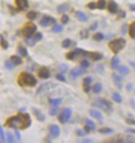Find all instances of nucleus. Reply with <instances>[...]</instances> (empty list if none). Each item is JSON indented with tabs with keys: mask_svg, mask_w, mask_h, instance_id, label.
Wrapping results in <instances>:
<instances>
[{
	"mask_svg": "<svg viewBox=\"0 0 135 143\" xmlns=\"http://www.w3.org/2000/svg\"><path fill=\"white\" fill-rule=\"evenodd\" d=\"M112 98H113V100H114V102L118 103H122V98H121V96H120L118 94H117V93H114V94H113V95H112Z\"/></svg>",
	"mask_w": 135,
	"mask_h": 143,
	"instance_id": "28",
	"label": "nucleus"
},
{
	"mask_svg": "<svg viewBox=\"0 0 135 143\" xmlns=\"http://www.w3.org/2000/svg\"><path fill=\"white\" fill-rule=\"evenodd\" d=\"M70 45H71V40L70 39H65L61 43V46H63L64 48H69Z\"/></svg>",
	"mask_w": 135,
	"mask_h": 143,
	"instance_id": "36",
	"label": "nucleus"
},
{
	"mask_svg": "<svg viewBox=\"0 0 135 143\" xmlns=\"http://www.w3.org/2000/svg\"><path fill=\"white\" fill-rule=\"evenodd\" d=\"M42 39V34L41 32H37L35 33L32 37L30 38H26L25 39V43L27 44L28 46H33L35 45L36 42L41 41Z\"/></svg>",
	"mask_w": 135,
	"mask_h": 143,
	"instance_id": "6",
	"label": "nucleus"
},
{
	"mask_svg": "<svg viewBox=\"0 0 135 143\" xmlns=\"http://www.w3.org/2000/svg\"><path fill=\"white\" fill-rule=\"evenodd\" d=\"M15 134H16V136H17V137L18 138V140H20V139H21V136H20V133L18 131L15 130Z\"/></svg>",
	"mask_w": 135,
	"mask_h": 143,
	"instance_id": "53",
	"label": "nucleus"
},
{
	"mask_svg": "<svg viewBox=\"0 0 135 143\" xmlns=\"http://www.w3.org/2000/svg\"><path fill=\"white\" fill-rule=\"evenodd\" d=\"M113 79H114V84H115L118 88L121 89L122 88V81H121V78H120V76L118 75L117 74H113Z\"/></svg>",
	"mask_w": 135,
	"mask_h": 143,
	"instance_id": "18",
	"label": "nucleus"
},
{
	"mask_svg": "<svg viewBox=\"0 0 135 143\" xmlns=\"http://www.w3.org/2000/svg\"><path fill=\"white\" fill-rule=\"evenodd\" d=\"M104 34L101 33V32L95 33V34H94V35L93 36V40H94V41H102V40H104Z\"/></svg>",
	"mask_w": 135,
	"mask_h": 143,
	"instance_id": "27",
	"label": "nucleus"
},
{
	"mask_svg": "<svg viewBox=\"0 0 135 143\" xmlns=\"http://www.w3.org/2000/svg\"><path fill=\"white\" fill-rule=\"evenodd\" d=\"M87 7L90 9H92V10L97 8H96V3H94V2H90V3H89L87 4Z\"/></svg>",
	"mask_w": 135,
	"mask_h": 143,
	"instance_id": "44",
	"label": "nucleus"
},
{
	"mask_svg": "<svg viewBox=\"0 0 135 143\" xmlns=\"http://www.w3.org/2000/svg\"><path fill=\"white\" fill-rule=\"evenodd\" d=\"M83 90L85 93H89V91L90 90V84H89V85H84L83 84Z\"/></svg>",
	"mask_w": 135,
	"mask_h": 143,
	"instance_id": "47",
	"label": "nucleus"
},
{
	"mask_svg": "<svg viewBox=\"0 0 135 143\" xmlns=\"http://www.w3.org/2000/svg\"><path fill=\"white\" fill-rule=\"evenodd\" d=\"M85 122H86V125H87L88 127H90L91 131H94V130H95V124H94V122H93V121H91V120H90V119H86Z\"/></svg>",
	"mask_w": 135,
	"mask_h": 143,
	"instance_id": "35",
	"label": "nucleus"
},
{
	"mask_svg": "<svg viewBox=\"0 0 135 143\" xmlns=\"http://www.w3.org/2000/svg\"><path fill=\"white\" fill-rule=\"evenodd\" d=\"M129 64L131 66H133V68L135 70V62L134 61H129Z\"/></svg>",
	"mask_w": 135,
	"mask_h": 143,
	"instance_id": "56",
	"label": "nucleus"
},
{
	"mask_svg": "<svg viewBox=\"0 0 135 143\" xmlns=\"http://www.w3.org/2000/svg\"><path fill=\"white\" fill-rule=\"evenodd\" d=\"M80 66H82L84 69H87L89 66H90V63H89V61H87L86 60H83L80 62Z\"/></svg>",
	"mask_w": 135,
	"mask_h": 143,
	"instance_id": "41",
	"label": "nucleus"
},
{
	"mask_svg": "<svg viewBox=\"0 0 135 143\" xmlns=\"http://www.w3.org/2000/svg\"><path fill=\"white\" fill-rule=\"evenodd\" d=\"M127 132H129V133H133V134H135V129H128L126 130Z\"/></svg>",
	"mask_w": 135,
	"mask_h": 143,
	"instance_id": "54",
	"label": "nucleus"
},
{
	"mask_svg": "<svg viewBox=\"0 0 135 143\" xmlns=\"http://www.w3.org/2000/svg\"><path fill=\"white\" fill-rule=\"evenodd\" d=\"M93 142V141L90 140V139H85V140L82 141V142H87V143H90V142Z\"/></svg>",
	"mask_w": 135,
	"mask_h": 143,
	"instance_id": "55",
	"label": "nucleus"
},
{
	"mask_svg": "<svg viewBox=\"0 0 135 143\" xmlns=\"http://www.w3.org/2000/svg\"><path fill=\"white\" fill-rule=\"evenodd\" d=\"M80 38H81V39H87L89 37V35H90V32H89L88 30L84 29L80 32Z\"/></svg>",
	"mask_w": 135,
	"mask_h": 143,
	"instance_id": "30",
	"label": "nucleus"
},
{
	"mask_svg": "<svg viewBox=\"0 0 135 143\" xmlns=\"http://www.w3.org/2000/svg\"><path fill=\"white\" fill-rule=\"evenodd\" d=\"M84 132H85L86 133H89V132H90V131H91V129H90V127H88L87 125H86V126L84 127Z\"/></svg>",
	"mask_w": 135,
	"mask_h": 143,
	"instance_id": "52",
	"label": "nucleus"
},
{
	"mask_svg": "<svg viewBox=\"0 0 135 143\" xmlns=\"http://www.w3.org/2000/svg\"><path fill=\"white\" fill-rule=\"evenodd\" d=\"M70 116H71V109L68 108H64L61 111V113L59 114V116H58V120L62 124L66 123L68 122V120L70 119Z\"/></svg>",
	"mask_w": 135,
	"mask_h": 143,
	"instance_id": "5",
	"label": "nucleus"
},
{
	"mask_svg": "<svg viewBox=\"0 0 135 143\" xmlns=\"http://www.w3.org/2000/svg\"><path fill=\"white\" fill-rule=\"evenodd\" d=\"M127 89H128V91L132 89V84H128V85H127Z\"/></svg>",
	"mask_w": 135,
	"mask_h": 143,
	"instance_id": "57",
	"label": "nucleus"
},
{
	"mask_svg": "<svg viewBox=\"0 0 135 143\" xmlns=\"http://www.w3.org/2000/svg\"><path fill=\"white\" fill-rule=\"evenodd\" d=\"M57 10H58V12H59V13H63V12L66 11L67 8H66V7H64V6H60V7L57 8Z\"/></svg>",
	"mask_w": 135,
	"mask_h": 143,
	"instance_id": "48",
	"label": "nucleus"
},
{
	"mask_svg": "<svg viewBox=\"0 0 135 143\" xmlns=\"http://www.w3.org/2000/svg\"><path fill=\"white\" fill-rule=\"evenodd\" d=\"M5 66L8 70H13L14 69V65L11 61H9V60H7V61L5 62Z\"/></svg>",
	"mask_w": 135,
	"mask_h": 143,
	"instance_id": "39",
	"label": "nucleus"
},
{
	"mask_svg": "<svg viewBox=\"0 0 135 143\" xmlns=\"http://www.w3.org/2000/svg\"><path fill=\"white\" fill-rule=\"evenodd\" d=\"M8 142H14V138L13 136V135L11 133H8Z\"/></svg>",
	"mask_w": 135,
	"mask_h": 143,
	"instance_id": "46",
	"label": "nucleus"
},
{
	"mask_svg": "<svg viewBox=\"0 0 135 143\" xmlns=\"http://www.w3.org/2000/svg\"><path fill=\"white\" fill-rule=\"evenodd\" d=\"M52 23H55V20L51 17L45 16V17H42L41 19V21H40V25H41L42 27H47V26H49L50 24Z\"/></svg>",
	"mask_w": 135,
	"mask_h": 143,
	"instance_id": "11",
	"label": "nucleus"
},
{
	"mask_svg": "<svg viewBox=\"0 0 135 143\" xmlns=\"http://www.w3.org/2000/svg\"><path fill=\"white\" fill-rule=\"evenodd\" d=\"M130 8H131V10H133V11H135V5H131Z\"/></svg>",
	"mask_w": 135,
	"mask_h": 143,
	"instance_id": "58",
	"label": "nucleus"
},
{
	"mask_svg": "<svg viewBox=\"0 0 135 143\" xmlns=\"http://www.w3.org/2000/svg\"><path fill=\"white\" fill-rule=\"evenodd\" d=\"M18 83L22 86H27V87H34L37 84V80L32 74L23 72L21 73L18 78Z\"/></svg>",
	"mask_w": 135,
	"mask_h": 143,
	"instance_id": "2",
	"label": "nucleus"
},
{
	"mask_svg": "<svg viewBox=\"0 0 135 143\" xmlns=\"http://www.w3.org/2000/svg\"><path fill=\"white\" fill-rule=\"evenodd\" d=\"M90 114L91 117H93L94 118L97 120H102L103 119V115L100 112H99L97 110H94V109H90Z\"/></svg>",
	"mask_w": 135,
	"mask_h": 143,
	"instance_id": "16",
	"label": "nucleus"
},
{
	"mask_svg": "<svg viewBox=\"0 0 135 143\" xmlns=\"http://www.w3.org/2000/svg\"><path fill=\"white\" fill-rule=\"evenodd\" d=\"M118 72L123 75H128L130 73V70L126 66H120V67H118Z\"/></svg>",
	"mask_w": 135,
	"mask_h": 143,
	"instance_id": "23",
	"label": "nucleus"
},
{
	"mask_svg": "<svg viewBox=\"0 0 135 143\" xmlns=\"http://www.w3.org/2000/svg\"><path fill=\"white\" fill-rule=\"evenodd\" d=\"M10 61L14 65H20L23 64V60H22L21 57H19L18 56H12L10 57Z\"/></svg>",
	"mask_w": 135,
	"mask_h": 143,
	"instance_id": "17",
	"label": "nucleus"
},
{
	"mask_svg": "<svg viewBox=\"0 0 135 143\" xmlns=\"http://www.w3.org/2000/svg\"><path fill=\"white\" fill-rule=\"evenodd\" d=\"M128 34L131 38H135V22L130 24L128 27Z\"/></svg>",
	"mask_w": 135,
	"mask_h": 143,
	"instance_id": "20",
	"label": "nucleus"
},
{
	"mask_svg": "<svg viewBox=\"0 0 135 143\" xmlns=\"http://www.w3.org/2000/svg\"><path fill=\"white\" fill-rule=\"evenodd\" d=\"M97 27H98V23H94L93 25L91 26V27H90V30H92V31H94V30H95Z\"/></svg>",
	"mask_w": 135,
	"mask_h": 143,
	"instance_id": "51",
	"label": "nucleus"
},
{
	"mask_svg": "<svg viewBox=\"0 0 135 143\" xmlns=\"http://www.w3.org/2000/svg\"><path fill=\"white\" fill-rule=\"evenodd\" d=\"M0 136H1V139L3 142H5V136H4V132L3 130V127L0 125Z\"/></svg>",
	"mask_w": 135,
	"mask_h": 143,
	"instance_id": "45",
	"label": "nucleus"
},
{
	"mask_svg": "<svg viewBox=\"0 0 135 143\" xmlns=\"http://www.w3.org/2000/svg\"><path fill=\"white\" fill-rule=\"evenodd\" d=\"M120 60L118 59V57L117 56H114V57L112 58L111 60V67L112 69H117L118 67V65H119Z\"/></svg>",
	"mask_w": 135,
	"mask_h": 143,
	"instance_id": "19",
	"label": "nucleus"
},
{
	"mask_svg": "<svg viewBox=\"0 0 135 143\" xmlns=\"http://www.w3.org/2000/svg\"><path fill=\"white\" fill-rule=\"evenodd\" d=\"M33 113H34V115H35V117L37 118L38 121H40V122H44V120L46 119V117L41 112V111H40L39 109H37V108H33Z\"/></svg>",
	"mask_w": 135,
	"mask_h": 143,
	"instance_id": "13",
	"label": "nucleus"
},
{
	"mask_svg": "<svg viewBox=\"0 0 135 143\" xmlns=\"http://www.w3.org/2000/svg\"><path fill=\"white\" fill-rule=\"evenodd\" d=\"M126 122L129 125H135V121L134 119H129V118H128V119H126Z\"/></svg>",
	"mask_w": 135,
	"mask_h": 143,
	"instance_id": "50",
	"label": "nucleus"
},
{
	"mask_svg": "<svg viewBox=\"0 0 135 143\" xmlns=\"http://www.w3.org/2000/svg\"><path fill=\"white\" fill-rule=\"evenodd\" d=\"M88 56L90 58V60H94V61H98L103 58L102 54L98 53V52H89Z\"/></svg>",
	"mask_w": 135,
	"mask_h": 143,
	"instance_id": "15",
	"label": "nucleus"
},
{
	"mask_svg": "<svg viewBox=\"0 0 135 143\" xmlns=\"http://www.w3.org/2000/svg\"><path fill=\"white\" fill-rule=\"evenodd\" d=\"M18 52H19L20 55H21L22 56H23V57H25V56H27V49H26L25 47H23V46H19V47H18Z\"/></svg>",
	"mask_w": 135,
	"mask_h": 143,
	"instance_id": "29",
	"label": "nucleus"
},
{
	"mask_svg": "<svg viewBox=\"0 0 135 143\" xmlns=\"http://www.w3.org/2000/svg\"><path fill=\"white\" fill-rule=\"evenodd\" d=\"M76 56H77V54H76V51L69 52V53L66 54V59H68V60H74L75 57H76Z\"/></svg>",
	"mask_w": 135,
	"mask_h": 143,
	"instance_id": "37",
	"label": "nucleus"
},
{
	"mask_svg": "<svg viewBox=\"0 0 135 143\" xmlns=\"http://www.w3.org/2000/svg\"><path fill=\"white\" fill-rule=\"evenodd\" d=\"M16 6L20 10H25L28 8V0H15Z\"/></svg>",
	"mask_w": 135,
	"mask_h": 143,
	"instance_id": "12",
	"label": "nucleus"
},
{
	"mask_svg": "<svg viewBox=\"0 0 135 143\" xmlns=\"http://www.w3.org/2000/svg\"><path fill=\"white\" fill-rule=\"evenodd\" d=\"M76 132H77V134L79 135L80 136H84V135H85V133H86L85 132H84V131H82V130H80V129H78Z\"/></svg>",
	"mask_w": 135,
	"mask_h": 143,
	"instance_id": "49",
	"label": "nucleus"
},
{
	"mask_svg": "<svg viewBox=\"0 0 135 143\" xmlns=\"http://www.w3.org/2000/svg\"><path fill=\"white\" fill-rule=\"evenodd\" d=\"M92 82V79L90 77H85L84 79L83 80V84L84 85H89V84H90Z\"/></svg>",
	"mask_w": 135,
	"mask_h": 143,
	"instance_id": "42",
	"label": "nucleus"
},
{
	"mask_svg": "<svg viewBox=\"0 0 135 143\" xmlns=\"http://www.w3.org/2000/svg\"><path fill=\"white\" fill-rule=\"evenodd\" d=\"M85 72V69L81 67H77V68H75V69L70 70V75L72 76L73 78H77L81 76L82 74H84V73Z\"/></svg>",
	"mask_w": 135,
	"mask_h": 143,
	"instance_id": "9",
	"label": "nucleus"
},
{
	"mask_svg": "<svg viewBox=\"0 0 135 143\" xmlns=\"http://www.w3.org/2000/svg\"><path fill=\"white\" fill-rule=\"evenodd\" d=\"M0 45L5 50L8 48V42L6 41V39L3 37V35H0Z\"/></svg>",
	"mask_w": 135,
	"mask_h": 143,
	"instance_id": "22",
	"label": "nucleus"
},
{
	"mask_svg": "<svg viewBox=\"0 0 135 143\" xmlns=\"http://www.w3.org/2000/svg\"><path fill=\"white\" fill-rule=\"evenodd\" d=\"M99 132L101 134H109V133H111L113 132V130L110 129L109 127H102L99 130Z\"/></svg>",
	"mask_w": 135,
	"mask_h": 143,
	"instance_id": "33",
	"label": "nucleus"
},
{
	"mask_svg": "<svg viewBox=\"0 0 135 143\" xmlns=\"http://www.w3.org/2000/svg\"><path fill=\"white\" fill-rule=\"evenodd\" d=\"M63 101V98H51L50 99V103L52 106H59Z\"/></svg>",
	"mask_w": 135,
	"mask_h": 143,
	"instance_id": "21",
	"label": "nucleus"
},
{
	"mask_svg": "<svg viewBox=\"0 0 135 143\" xmlns=\"http://www.w3.org/2000/svg\"><path fill=\"white\" fill-rule=\"evenodd\" d=\"M51 31L53 32H55V33L61 32L63 31V27L61 26V25H56V26H54V27H53Z\"/></svg>",
	"mask_w": 135,
	"mask_h": 143,
	"instance_id": "32",
	"label": "nucleus"
},
{
	"mask_svg": "<svg viewBox=\"0 0 135 143\" xmlns=\"http://www.w3.org/2000/svg\"><path fill=\"white\" fill-rule=\"evenodd\" d=\"M37 74L39 76V78L42 79H47L51 76V73L50 70L47 67H41L37 71Z\"/></svg>",
	"mask_w": 135,
	"mask_h": 143,
	"instance_id": "8",
	"label": "nucleus"
},
{
	"mask_svg": "<svg viewBox=\"0 0 135 143\" xmlns=\"http://www.w3.org/2000/svg\"><path fill=\"white\" fill-rule=\"evenodd\" d=\"M59 70H61L62 73H66L68 70V65H66V64H61V65L59 66Z\"/></svg>",
	"mask_w": 135,
	"mask_h": 143,
	"instance_id": "38",
	"label": "nucleus"
},
{
	"mask_svg": "<svg viewBox=\"0 0 135 143\" xmlns=\"http://www.w3.org/2000/svg\"><path fill=\"white\" fill-rule=\"evenodd\" d=\"M50 132L53 137H58L61 134V129L57 125H51L50 126Z\"/></svg>",
	"mask_w": 135,
	"mask_h": 143,
	"instance_id": "10",
	"label": "nucleus"
},
{
	"mask_svg": "<svg viewBox=\"0 0 135 143\" xmlns=\"http://www.w3.org/2000/svg\"><path fill=\"white\" fill-rule=\"evenodd\" d=\"M106 6V1L105 0H98L96 3V8L99 9H104Z\"/></svg>",
	"mask_w": 135,
	"mask_h": 143,
	"instance_id": "26",
	"label": "nucleus"
},
{
	"mask_svg": "<svg viewBox=\"0 0 135 143\" xmlns=\"http://www.w3.org/2000/svg\"><path fill=\"white\" fill-rule=\"evenodd\" d=\"M32 120L28 113H19L16 116L10 117L6 121V126L12 128H20L23 130L30 127Z\"/></svg>",
	"mask_w": 135,
	"mask_h": 143,
	"instance_id": "1",
	"label": "nucleus"
},
{
	"mask_svg": "<svg viewBox=\"0 0 135 143\" xmlns=\"http://www.w3.org/2000/svg\"><path fill=\"white\" fill-rule=\"evenodd\" d=\"M36 31H37V27L35 24L33 23H30L27 24L23 29V35L26 38H30L35 34Z\"/></svg>",
	"mask_w": 135,
	"mask_h": 143,
	"instance_id": "4",
	"label": "nucleus"
},
{
	"mask_svg": "<svg viewBox=\"0 0 135 143\" xmlns=\"http://www.w3.org/2000/svg\"><path fill=\"white\" fill-rule=\"evenodd\" d=\"M107 8L109 12H110L111 13H116L118 12V4L114 1H113V0L109 2Z\"/></svg>",
	"mask_w": 135,
	"mask_h": 143,
	"instance_id": "14",
	"label": "nucleus"
},
{
	"mask_svg": "<svg viewBox=\"0 0 135 143\" xmlns=\"http://www.w3.org/2000/svg\"><path fill=\"white\" fill-rule=\"evenodd\" d=\"M126 45V41L124 38H118V39L113 40L109 43V47L114 54H118Z\"/></svg>",
	"mask_w": 135,
	"mask_h": 143,
	"instance_id": "3",
	"label": "nucleus"
},
{
	"mask_svg": "<svg viewBox=\"0 0 135 143\" xmlns=\"http://www.w3.org/2000/svg\"><path fill=\"white\" fill-rule=\"evenodd\" d=\"M58 110H59V108L58 106H53L52 108H51V109L49 110V113L51 116H56L57 115Z\"/></svg>",
	"mask_w": 135,
	"mask_h": 143,
	"instance_id": "31",
	"label": "nucleus"
},
{
	"mask_svg": "<svg viewBox=\"0 0 135 143\" xmlns=\"http://www.w3.org/2000/svg\"><path fill=\"white\" fill-rule=\"evenodd\" d=\"M56 78L57 79L59 80V81L66 82V78H65V76H64V74H56Z\"/></svg>",
	"mask_w": 135,
	"mask_h": 143,
	"instance_id": "43",
	"label": "nucleus"
},
{
	"mask_svg": "<svg viewBox=\"0 0 135 143\" xmlns=\"http://www.w3.org/2000/svg\"><path fill=\"white\" fill-rule=\"evenodd\" d=\"M76 16H77V17L79 18L80 21H81V22H87L88 21L87 16H86L84 13H82V12H77V13H76Z\"/></svg>",
	"mask_w": 135,
	"mask_h": 143,
	"instance_id": "24",
	"label": "nucleus"
},
{
	"mask_svg": "<svg viewBox=\"0 0 135 143\" xmlns=\"http://www.w3.org/2000/svg\"><path fill=\"white\" fill-rule=\"evenodd\" d=\"M94 106L98 107V108H101L103 110H107L110 109V107H111V104L109 103L107 100L105 99H102V98H99L95 101V103H94Z\"/></svg>",
	"mask_w": 135,
	"mask_h": 143,
	"instance_id": "7",
	"label": "nucleus"
},
{
	"mask_svg": "<svg viewBox=\"0 0 135 143\" xmlns=\"http://www.w3.org/2000/svg\"><path fill=\"white\" fill-rule=\"evenodd\" d=\"M27 17L28 19H30V20L33 21V20L36 19V17H37V13H35V12H33V11H31L27 14Z\"/></svg>",
	"mask_w": 135,
	"mask_h": 143,
	"instance_id": "34",
	"label": "nucleus"
},
{
	"mask_svg": "<svg viewBox=\"0 0 135 143\" xmlns=\"http://www.w3.org/2000/svg\"><path fill=\"white\" fill-rule=\"evenodd\" d=\"M61 22L63 24H66L68 22H69V17H68L67 15H65V14L62 15L61 17Z\"/></svg>",
	"mask_w": 135,
	"mask_h": 143,
	"instance_id": "40",
	"label": "nucleus"
},
{
	"mask_svg": "<svg viewBox=\"0 0 135 143\" xmlns=\"http://www.w3.org/2000/svg\"><path fill=\"white\" fill-rule=\"evenodd\" d=\"M92 89H93V92L94 94H99V93H100L102 90V84L100 83H96L93 86Z\"/></svg>",
	"mask_w": 135,
	"mask_h": 143,
	"instance_id": "25",
	"label": "nucleus"
}]
</instances>
